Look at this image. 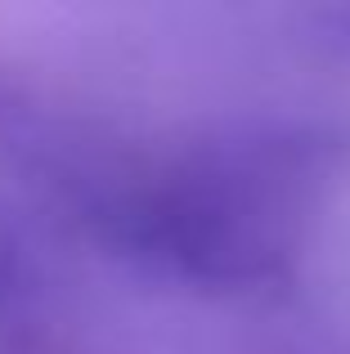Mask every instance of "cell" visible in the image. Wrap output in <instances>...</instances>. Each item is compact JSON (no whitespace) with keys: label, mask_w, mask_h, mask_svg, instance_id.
<instances>
[]
</instances>
